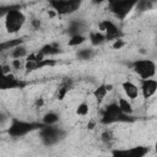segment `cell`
I'll list each match as a JSON object with an SVG mask.
<instances>
[{
	"label": "cell",
	"mask_w": 157,
	"mask_h": 157,
	"mask_svg": "<svg viewBox=\"0 0 157 157\" xmlns=\"http://www.w3.org/2000/svg\"><path fill=\"white\" fill-rule=\"evenodd\" d=\"M135 120L134 115H126L120 110L118 102H110L102 109L99 123L102 125H112L117 123H132Z\"/></svg>",
	"instance_id": "obj_1"
},
{
	"label": "cell",
	"mask_w": 157,
	"mask_h": 157,
	"mask_svg": "<svg viewBox=\"0 0 157 157\" xmlns=\"http://www.w3.org/2000/svg\"><path fill=\"white\" fill-rule=\"evenodd\" d=\"M26 23V15L18 5H10L4 15V25L7 33L20 32Z\"/></svg>",
	"instance_id": "obj_2"
},
{
	"label": "cell",
	"mask_w": 157,
	"mask_h": 157,
	"mask_svg": "<svg viewBox=\"0 0 157 157\" xmlns=\"http://www.w3.org/2000/svg\"><path fill=\"white\" fill-rule=\"evenodd\" d=\"M43 125V123H34L18 118H12L7 128V134L11 137H23L34 130H39Z\"/></svg>",
	"instance_id": "obj_3"
},
{
	"label": "cell",
	"mask_w": 157,
	"mask_h": 157,
	"mask_svg": "<svg viewBox=\"0 0 157 157\" xmlns=\"http://www.w3.org/2000/svg\"><path fill=\"white\" fill-rule=\"evenodd\" d=\"M38 135L44 146H54L66 137V130L58 125H43Z\"/></svg>",
	"instance_id": "obj_4"
},
{
	"label": "cell",
	"mask_w": 157,
	"mask_h": 157,
	"mask_svg": "<svg viewBox=\"0 0 157 157\" xmlns=\"http://www.w3.org/2000/svg\"><path fill=\"white\" fill-rule=\"evenodd\" d=\"M132 71L140 77V80L153 78L157 72V65L152 59H136L131 63Z\"/></svg>",
	"instance_id": "obj_5"
},
{
	"label": "cell",
	"mask_w": 157,
	"mask_h": 157,
	"mask_svg": "<svg viewBox=\"0 0 157 157\" xmlns=\"http://www.w3.org/2000/svg\"><path fill=\"white\" fill-rule=\"evenodd\" d=\"M137 1L132 0H113L108 2V10L120 21L125 20V17L136 7Z\"/></svg>",
	"instance_id": "obj_6"
},
{
	"label": "cell",
	"mask_w": 157,
	"mask_h": 157,
	"mask_svg": "<svg viewBox=\"0 0 157 157\" xmlns=\"http://www.w3.org/2000/svg\"><path fill=\"white\" fill-rule=\"evenodd\" d=\"M49 6L53 9V11L56 12V15L66 16L75 13L81 7L80 0H52L49 1Z\"/></svg>",
	"instance_id": "obj_7"
},
{
	"label": "cell",
	"mask_w": 157,
	"mask_h": 157,
	"mask_svg": "<svg viewBox=\"0 0 157 157\" xmlns=\"http://www.w3.org/2000/svg\"><path fill=\"white\" fill-rule=\"evenodd\" d=\"M99 31L104 33L105 38H107V42H115L118 39H121L123 38V31L121 28L112 20H103L101 23H99Z\"/></svg>",
	"instance_id": "obj_8"
},
{
	"label": "cell",
	"mask_w": 157,
	"mask_h": 157,
	"mask_svg": "<svg viewBox=\"0 0 157 157\" xmlns=\"http://www.w3.org/2000/svg\"><path fill=\"white\" fill-rule=\"evenodd\" d=\"M151 151L148 146H132L126 148H114L110 152V157H145Z\"/></svg>",
	"instance_id": "obj_9"
},
{
	"label": "cell",
	"mask_w": 157,
	"mask_h": 157,
	"mask_svg": "<svg viewBox=\"0 0 157 157\" xmlns=\"http://www.w3.org/2000/svg\"><path fill=\"white\" fill-rule=\"evenodd\" d=\"M26 85H27L26 81H23L22 78H18V77L15 76L13 74L1 75V78H0V88H1V90L25 88Z\"/></svg>",
	"instance_id": "obj_10"
},
{
	"label": "cell",
	"mask_w": 157,
	"mask_h": 157,
	"mask_svg": "<svg viewBox=\"0 0 157 157\" xmlns=\"http://www.w3.org/2000/svg\"><path fill=\"white\" fill-rule=\"evenodd\" d=\"M140 93L145 101L153 97L157 92V80L156 78H147L140 80Z\"/></svg>",
	"instance_id": "obj_11"
},
{
	"label": "cell",
	"mask_w": 157,
	"mask_h": 157,
	"mask_svg": "<svg viewBox=\"0 0 157 157\" xmlns=\"http://www.w3.org/2000/svg\"><path fill=\"white\" fill-rule=\"evenodd\" d=\"M121 88H123L126 98L130 101H135L140 94V87L137 85H135L132 81L126 80V81L121 82Z\"/></svg>",
	"instance_id": "obj_12"
},
{
	"label": "cell",
	"mask_w": 157,
	"mask_h": 157,
	"mask_svg": "<svg viewBox=\"0 0 157 157\" xmlns=\"http://www.w3.org/2000/svg\"><path fill=\"white\" fill-rule=\"evenodd\" d=\"M113 90V85H110V83H101V85H98L93 91H92V96H93V98L97 101V103L98 104H101L103 101H104V98H105V96L108 94V92H110Z\"/></svg>",
	"instance_id": "obj_13"
},
{
	"label": "cell",
	"mask_w": 157,
	"mask_h": 157,
	"mask_svg": "<svg viewBox=\"0 0 157 157\" xmlns=\"http://www.w3.org/2000/svg\"><path fill=\"white\" fill-rule=\"evenodd\" d=\"M85 29H86V23L80 18H74V20H70L66 31L70 34V37H72L77 34H83Z\"/></svg>",
	"instance_id": "obj_14"
},
{
	"label": "cell",
	"mask_w": 157,
	"mask_h": 157,
	"mask_svg": "<svg viewBox=\"0 0 157 157\" xmlns=\"http://www.w3.org/2000/svg\"><path fill=\"white\" fill-rule=\"evenodd\" d=\"M38 52L44 55L45 58L48 56H54V55H58L61 53V47L59 43L56 42H52V43H47L44 44L43 47H40V49H38Z\"/></svg>",
	"instance_id": "obj_15"
},
{
	"label": "cell",
	"mask_w": 157,
	"mask_h": 157,
	"mask_svg": "<svg viewBox=\"0 0 157 157\" xmlns=\"http://www.w3.org/2000/svg\"><path fill=\"white\" fill-rule=\"evenodd\" d=\"M88 40H90L92 47H99L107 42V38H105L104 33L101 31H90Z\"/></svg>",
	"instance_id": "obj_16"
},
{
	"label": "cell",
	"mask_w": 157,
	"mask_h": 157,
	"mask_svg": "<svg viewBox=\"0 0 157 157\" xmlns=\"http://www.w3.org/2000/svg\"><path fill=\"white\" fill-rule=\"evenodd\" d=\"M71 86H72V80H70V78L63 80L61 83L59 85V87L56 88L55 97H56L59 101H63V99L65 98V96L67 94V92L71 90Z\"/></svg>",
	"instance_id": "obj_17"
},
{
	"label": "cell",
	"mask_w": 157,
	"mask_h": 157,
	"mask_svg": "<svg viewBox=\"0 0 157 157\" xmlns=\"http://www.w3.org/2000/svg\"><path fill=\"white\" fill-rule=\"evenodd\" d=\"M22 44H25L23 38H13L10 40H2L0 44V50L1 52H10V50H12V49H15Z\"/></svg>",
	"instance_id": "obj_18"
},
{
	"label": "cell",
	"mask_w": 157,
	"mask_h": 157,
	"mask_svg": "<svg viewBox=\"0 0 157 157\" xmlns=\"http://www.w3.org/2000/svg\"><path fill=\"white\" fill-rule=\"evenodd\" d=\"M118 105L120 108V110L126 114V115H134V107L131 104V101L125 98V97H119L118 98Z\"/></svg>",
	"instance_id": "obj_19"
},
{
	"label": "cell",
	"mask_w": 157,
	"mask_h": 157,
	"mask_svg": "<svg viewBox=\"0 0 157 157\" xmlns=\"http://www.w3.org/2000/svg\"><path fill=\"white\" fill-rule=\"evenodd\" d=\"M9 55H10L12 59H20V60H23V58H27V56L29 55V53H28L27 47H26L25 44H22V45H18L17 48L10 50V52H9Z\"/></svg>",
	"instance_id": "obj_20"
},
{
	"label": "cell",
	"mask_w": 157,
	"mask_h": 157,
	"mask_svg": "<svg viewBox=\"0 0 157 157\" xmlns=\"http://www.w3.org/2000/svg\"><path fill=\"white\" fill-rule=\"evenodd\" d=\"M59 120H60L59 114L56 112H54V110H49L42 117V121L40 123H43L44 125H58Z\"/></svg>",
	"instance_id": "obj_21"
},
{
	"label": "cell",
	"mask_w": 157,
	"mask_h": 157,
	"mask_svg": "<svg viewBox=\"0 0 157 157\" xmlns=\"http://www.w3.org/2000/svg\"><path fill=\"white\" fill-rule=\"evenodd\" d=\"M94 55H96V52L92 47L91 48H88V47L87 48H81L76 53V56H77L78 60H91Z\"/></svg>",
	"instance_id": "obj_22"
},
{
	"label": "cell",
	"mask_w": 157,
	"mask_h": 157,
	"mask_svg": "<svg viewBox=\"0 0 157 157\" xmlns=\"http://www.w3.org/2000/svg\"><path fill=\"white\" fill-rule=\"evenodd\" d=\"M87 38H88V37H86L85 34L72 36V37L69 38V40H67V45H70V47H78V45H81L82 43H85V42L87 40Z\"/></svg>",
	"instance_id": "obj_23"
},
{
	"label": "cell",
	"mask_w": 157,
	"mask_h": 157,
	"mask_svg": "<svg viewBox=\"0 0 157 157\" xmlns=\"http://www.w3.org/2000/svg\"><path fill=\"white\" fill-rule=\"evenodd\" d=\"M88 112H90V104H88L86 101L81 102V103L76 107V114H77L78 117H86V115L88 114Z\"/></svg>",
	"instance_id": "obj_24"
},
{
	"label": "cell",
	"mask_w": 157,
	"mask_h": 157,
	"mask_svg": "<svg viewBox=\"0 0 157 157\" xmlns=\"http://www.w3.org/2000/svg\"><path fill=\"white\" fill-rule=\"evenodd\" d=\"M152 7V2L151 1H146V0H140V1H137L136 2V10H139V11H146V10H148V9H151Z\"/></svg>",
	"instance_id": "obj_25"
},
{
	"label": "cell",
	"mask_w": 157,
	"mask_h": 157,
	"mask_svg": "<svg viewBox=\"0 0 157 157\" xmlns=\"http://www.w3.org/2000/svg\"><path fill=\"white\" fill-rule=\"evenodd\" d=\"M25 63L26 61H23V60H20V59H12L11 60V67H12V70H16V71H18V70H21V69H25Z\"/></svg>",
	"instance_id": "obj_26"
},
{
	"label": "cell",
	"mask_w": 157,
	"mask_h": 157,
	"mask_svg": "<svg viewBox=\"0 0 157 157\" xmlns=\"http://www.w3.org/2000/svg\"><path fill=\"white\" fill-rule=\"evenodd\" d=\"M101 140L104 142V144H109L112 140H113V134L110 130H104L102 134H101Z\"/></svg>",
	"instance_id": "obj_27"
},
{
	"label": "cell",
	"mask_w": 157,
	"mask_h": 157,
	"mask_svg": "<svg viewBox=\"0 0 157 157\" xmlns=\"http://www.w3.org/2000/svg\"><path fill=\"white\" fill-rule=\"evenodd\" d=\"M125 45V42H124V39L121 38V39H118V40H115V42H113V49H121Z\"/></svg>",
	"instance_id": "obj_28"
},
{
	"label": "cell",
	"mask_w": 157,
	"mask_h": 157,
	"mask_svg": "<svg viewBox=\"0 0 157 157\" xmlns=\"http://www.w3.org/2000/svg\"><path fill=\"white\" fill-rule=\"evenodd\" d=\"M31 26H32V28L33 29H39L40 28V26H42V22H40V20H38V18H33V20H31Z\"/></svg>",
	"instance_id": "obj_29"
},
{
	"label": "cell",
	"mask_w": 157,
	"mask_h": 157,
	"mask_svg": "<svg viewBox=\"0 0 157 157\" xmlns=\"http://www.w3.org/2000/svg\"><path fill=\"white\" fill-rule=\"evenodd\" d=\"M43 105H44V99H43L42 97L36 98V101H34V107H36V108H42Z\"/></svg>",
	"instance_id": "obj_30"
},
{
	"label": "cell",
	"mask_w": 157,
	"mask_h": 157,
	"mask_svg": "<svg viewBox=\"0 0 157 157\" xmlns=\"http://www.w3.org/2000/svg\"><path fill=\"white\" fill-rule=\"evenodd\" d=\"M94 125H96V123H94V121H90V123L87 124V128H88V129H93V128H94Z\"/></svg>",
	"instance_id": "obj_31"
},
{
	"label": "cell",
	"mask_w": 157,
	"mask_h": 157,
	"mask_svg": "<svg viewBox=\"0 0 157 157\" xmlns=\"http://www.w3.org/2000/svg\"><path fill=\"white\" fill-rule=\"evenodd\" d=\"M155 151L157 152V141H156V144H155Z\"/></svg>",
	"instance_id": "obj_32"
},
{
	"label": "cell",
	"mask_w": 157,
	"mask_h": 157,
	"mask_svg": "<svg viewBox=\"0 0 157 157\" xmlns=\"http://www.w3.org/2000/svg\"><path fill=\"white\" fill-rule=\"evenodd\" d=\"M156 44H157V40H156Z\"/></svg>",
	"instance_id": "obj_33"
}]
</instances>
